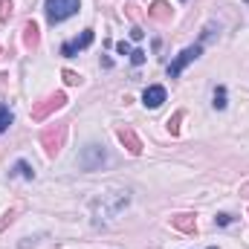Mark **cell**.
Segmentation results:
<instances>
[{"label":"cell","mask_w":249,"mask_h":249,"mask_svg":"<svg viewBox=\"0 0 249 249\" xmlns=\"http://www.w3.org/2000/svg\"><path fill=\"white\" fill-rule=\"evenodd\" d=\"M64 81H67L70 87H75V84H81V75L72 72V70H64Z\"/></svg>","instance_id":"16"},{"label":"cell","mask_w":249,"mask_h":249,"mask_svg":"<svg viewBox=\"0 0 249 249\" xmlns=\"http://www.w3.org/2000/svg\"><path fill=\"white\" fill-rule=\"evenodd\" d=\"M171 226H174V229H180V232H186V235H191V232H197V217H194V214H188V212L174 214V217H171Z\"/></svg>","instance_id":"10"},{"label":"cell","mask_w":249,"mask_h":249,"mask_svg":"<svg viewBox=\"0 0 249 249\" xmlns=\"http://www.w3.org/2000/svg\"><path fill=\"white\" fill-rule=\"evenodd\" d=\"M148 15H151L154 20H168V18H171V6H168L165 0H154L151 9H148Z\"/></svg>","instance_id":"11"},{"label":"cell","mask_w":249,"mask_h":249,"mask_svg":"<svg viewBox=\"0 0 249 249\" xmlns=\"http://www.w3.org/2000/svg\"><path fill=\"white\" fill-rule=\"evenodd\" d=\"M105 162H107V154H105L102 145H87V148L81 151V157H78V165H81L84 171H99Z\"/></svg>","instance_id":"5"},{"label":"cell","mask_w":249,"mask_h":249,"mask_svg":"<svg viewBox=\"0 0 249 249\" xmlns=\"http://www.w3.org/2000/svg\"><path fill=\"white\" fill-rule=\"evenodd\" d=\"M209 249H217V247H209Z\"/></svg>","instance_id":"23"},{"label":"cell","mask_w":249,"mask_h":249,"mask_svg":"<svg viewBox=\"0 0 249 249\" xmlns=\"http://www.w3.org/2000/svg\"><path fill=\"white\" fill-rule=\"evenodd\" d=\"M38 38H41V35H38L35 20H26V23H23V44H26L29 50H35V47H38Z\"/></svg>","instance_id":"12"},{"label":"cell","mask_w":249,"mask_h":249,"mask_svg":"<svg viewBox=\"0 0 249 249\" xmlns=\"http://www.w3.org/2000/svg\"><path fill=\"white\" fill-rule=\"evenodd\" d=\"M200 53H203V44L186 47V50H183V53H180L174 61L168 64V75H171V78H177V75H180V72H183V70H186L188 64L194 61V58H200Z\"/></svg>","instance_id":"6"},{"label":"cell","mask_w":249,"mask_h":249,"mask_svg":"<svg viewBox=\"0 0 249 249\" xmlns=\"http://www.w3.org/2000/svg\"><path fill=\"white\" fill-rule=\"evenodd\" d=\"M226 105H229V102H226V87L217 84L214 93H212V107H214V110H226Z\"/></svg>","instance_id":"14"},{"label":"cell","mask_w":249,"mask_h":249,"mask_svg":"<svg viewBox=\"0 0 249 249\" xmlns=\"http://www.w3.org/2000/svg\"><path fill=\"white\" fill-rule=\"evenodd\" d=\"M162 102H165V87H162V84H151V87H145V93H142V105H145V107L157 110Z\"/></svg>","instance_id":"8"},{"label":"cell","mask_w":249,"mask_h":249,"mask_svg":"<svg viewBox=\"0 0 249 249\" xmlns=\"http://www.w3.org/2000/svg\"><path fill=\"white\" fill-rule=\"evenodd\" d=\"M116 50H119V55H130V53H133L127 41H119V44H116Z\"/></svg>","instance_id":"21"},{"label":"cell","mask_w":249,"mask_h":249,"mask_svg":"<svg viewBox=\"0 0 249 249\" xmlns=\"http://www.w3.org/2000/svg\"><path fill=\"white\" fill-rule=\"evenodd\" d=\"M130 61L136 64V67H139V64H145V53H142V50H133V53H130Z\"/></svg>","instance_id":"19"},{"label":"cell","mask_w":249,"mask_h":249,"mask_svg":"<svg viewBox=\"0 0 249 249\" xmlns=\"http://www.w3.org/2000/svg\"><path fill=\"white\" fill-rule=\"evenodd\" d=\"M116 136H119V142L127 148V154H133V157H139V154H142V142H139V136H136V133H133L127 124L116 130Z\"/></svg>","instance_id":"9"},{"label":"cell","mask_w":249,"mask_h":249,"mask_svg":"<svg viewBox=\"0 0 249 249\" xmlns=\"http://www.w3.org/2000/svg\"><path fill=\"white\" fill-rule=\"evenodd\" d=\"M12 177H23V180H35V171H32V165H29L26 160H18V162H15V168H12Z\"/></svg>","instance_id":"13"},{"label":"cell","mask_w":249,"mask_h":249,"mask_svg":"<svg viewBox=\"0 0 249 249\" xmlns=\"http://www.w3.org/2000/svg\"><path fill=\"white\" fill-rule=\"evenodd\" d=\"M130 203V194L127 191H113V194H102L90 203V212H93V226H105L110 223L113 217H119L124 206Z\"/></svg>","instance_id":"1"},{"label":"cell","mask_w":249,"mask_h":249,"mask_svg":"<svg viewBox=\"0 0 249 249\" xmlns=\"http://www.w3.org/2000/svg\"><path fill=\"white\" fill-rule=\"evenodd\" d=\"M9 124H12V110L0 102V133H6V130H9Z\"/></svg>","instance_id":"15"},{"label":"cell","mask_w":249,"mask_h":249,"mask_svg":"<svg viewBox=\"0 0 249 249\" xmlns=\"http://www.w3.org/2000/svg\"><path fill=\"white\" fill-rule=\"evenodd\" d=\"M90 44H93V29H84V32H81L78 38H72V41H67V44H64L61 53L67 55V58H72V55H75L78 50H87Z\"/></svg>","instance_id":"7"},{"label":"cell","mask_w":249,"mask_h":249,"mask_svg":"<svg viewBox=\"0 0 249 249\" xmlns=\"http://www.w3.org/2000/svg\"><path fill=\"white\" fill-rule=\"evenodd\" d=\"M214 223H217V226H229V223H232V214H226V212H223V214H217V217H214Z\"/></svg>","instance_id":"20"},{"label":"cell","mask_w":249,"mask_h":249,"mask_svg":"<svg viewBox=\"0 0 249 249\" xmlns=\"http://www.w3.org/2000/svg\"><path fill=\"white\" fill-rule=\"evenodd\" d=\"M44 9H47V20L50 23H64L67 18H72L81 9V0H47Z\"/></svg>","instance_id":"2"},{"label":"cell","mask_w":249,"mask_h":249,"mask_svg":"<svg viewBox=\"0 0 249 249\" xmlns=\"http://www.w3.org/2000/svg\"><path fill=\"white\" fill-rule=\"evenodd\" d=\"M180 122H183V113H174V119H168V130L177 136L180 133Z\"/></svg>","instance_id":"17"},{"label":"cell","mask_w":249,"mask_h":249,"mask_svg":"<svg viewBox=\"0 0 249 249\" xmlns=\"http://www.w3.org/2000/svg\"><path fill=\"white\" fill-rule=\"evenodd\" d=\"M130 38H133V41H142V38H145V32H142L139 26H133V29H130Z\"/></svg>","instance_id":"22"},{"label":"cell","mask_w":249,"mask_h":249,"mask_svg":"<svg viewBox=\"0 0 249 249\" xmlns=\"http://www.w3.org/2000/svg\"><path fill=\"white\" fill-rule=\"evenodd\" d=\"M64 105H67V96H64V93H53V96H47L44 102H38V105L32 107V119H35V122H44L50 113L61 110Z\"/></svg>","instance_id":"4"},{"label":"cell","mask_w":249,"mask_h":249,"mask_svg":"<svg viewBox=\"0 0 249 249\" xmlns=\"http://www.w3.org/2000/svg\"><path fill=\"white\" fill-rule=\"evenodd\" d=\"M64 139H67V127H64V124H50V127L41 133V145H44V151H47L50 160L58 157V151L64 148Z\"/></svg>","instance_id":"3"},{"label":"cell","mask_w":249,"mask_h":249,"mask_svg":"<svg viewBox=\"0 0 249 249\" xmlns=\"http://www.w3.org/2000/svg\"><path fill=\"white\" fill-rule=\"evenodd\" d=\"M12 15V0H0V20H9Z\"/></svg>","instance_id":"18"}]
</instances>
